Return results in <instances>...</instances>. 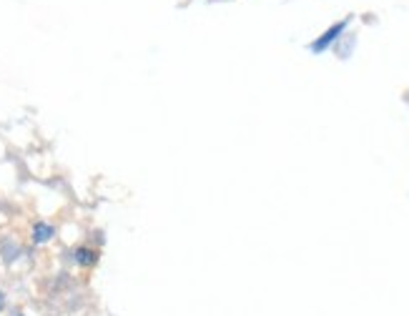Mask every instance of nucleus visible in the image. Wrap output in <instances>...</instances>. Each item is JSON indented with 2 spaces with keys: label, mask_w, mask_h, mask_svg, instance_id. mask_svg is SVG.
I'll use <instances>...</instances> for the list:
<instances>
[{
  "label": "nucleus",
  "mask_w": 409,
  "mask_h": 316,
  "mask_svg": "<svg viewBox=\"0 0 409 316\" xmlns=\"http://www.w3.org/2000/svg\"><path fill=\"white\" fill-rule=\"evenodd\" d=\"M344 28H347V21H341V23H337V26L329 28V30H326V33L321 35L319 41H314V43H312V50H314V53H321L324 48H329V43L337 41V38H339V33L344 30Z\"/></svg>",
  "instance_id": "f257e3e1"
},
{
  "label": "nucleus",
  "mask_w": 409,
  "mask_h": 316,
  "mask_svg": "<svg viewBox=\"0 0 409 316\" xmlns=\"http://www.w3.org/2000/svg\"><path fill=\"white\" fill-rule=\"evenodd\" d=\"M53 234H56V231H53V226H48V224H35V228H33L35 244H43V241H48Z\"/></svg>",
  "instance_id": "f03ea898"
},
{
  "label": "nucleus",
  "mask_w": 409,
  "mask_h": 316,
  "mask_svg": "<svg viewBox=\"0 0 409 316\" xmlns=\"http://www.w3.org/2000/svg\"><path fill=\"white\" fill-rule=\"evenodd\" d=\"M76 261L81 264V266H93V264L98 261V254L96 251H90V248H78Z\"/></svg>",
  "instance_id": "7ed1b4c3"
},
{
  "label": "nucleus",
  "mask_w": 409,
  "mask_h": 316,
  "mask_svg": "<svg viewBox=\"0 0 409 316\" xmlns=\"http://www.w3.org/2000/svg\"><path fill=\"white\" fill-rule=\"evenodd\" d=\"M0 309H3V291H0Z\"/></svg>",
  "instance_id": "20e7f679"
}]
</instances>
